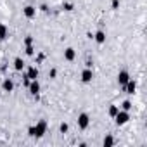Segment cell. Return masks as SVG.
<instances>
[{"mask_svg":"<svg viewBox=\"0 0 147 147\" xmlns=\"http://www.w3.org/2000/svg\"><path fill=\"white\" fill-rule=\"evenodd\" d=\"M9 36V30L5 24H0V40H5Z\"/></svg>","mask_w":147,"mask_h":147,"instance_id":"obj_12","label":"cell"},{"mask_svg":"<svg viewBox=\"0 0 147 147\" xmlns=\"http://www.w3.org/2000/svg\"><path fill=\"white\" fill-rule=\"evenodd\" d=\"M113 144H114V138H113L111 135H107V137L104 138V145H106V147H111Z\"/></svg>","mask_w":147,"mask_h":147,"instance_id":"obj_15","label":"cell"},{"mask_svg":"<svg viewBox=\"0 0 147 147\" xmlns=\"http://www.w3.org/2000/svg\"><path fill=\"white\" fill-rule=\"evenodd\" d=\"M59 130H61V133H66V131L69 130V126H67V123H61V126H59Z\"/></svg>","mask_w":147,"mask_h":147,"instance_id":"obj_18","label":"cell"},{"mask_svg":"<svg viewBox=\"0 0 147 147\" xmlns=\"http://www.w3.org/2000/svg\"><path fill=\"white\" fill-rule=\"evenodd\" d=\"M88 125H90L88 114H87V113H82V114L78 116V126H80L82 130H85V128H88Z\"/></svg>","mask_w":147,"mask_h":147,"instance_id":"obj_3","label":"cell"},{"mask_svg":"<svg viewBox=\"0 0 147 147\" xmlns=\"http://www.w3.org/2000/svg\"><path fill=\"white\" fill-rule=\"evenodd\" d=\"M121 107H123V111H130V109H131V102H130V100H125V102L121 104Z\"/></svg>","mask_w":147,"mask_h":147,"instance_id":"obj_17","label":"cell"},{"mask_svg":"<svg viewBox=\"0 0 147 147\" xmlns=\"http://www.w3.org/2000/svg\"><path fill=\"white\" fill-rule=\"evenodd\" d=\"M14 67H16V71H23L24 62H23V59H21V57H16V59H14Z\"/></svg>","mask_w":147,"mask_h":147,"instance_id":"obj_14","label":"cell"},{"mask_svg":"<svg viewBox=\"0 0 147 147\" xmlns=\"http://www.w3.org/2000/svg\"><path fill=\"white\" fill-rule=\"evenodd\" d=\"M31 43H33V38L31 36H26L24 38V45H31Z\"/></svg>","mask_w":147,"mask_h":147,"instance_id":"obj_20","label":"cell"},{"mask_svg":"<svg viewBox=\"0 0 147 147\" xmlns=\"http://www.w3.org/2000/svg\"><path fill=\"white\" fill-rule=\"evenodd\" d=\"M118 111H119V107H118V106H111V107H109V116H113V118H114V116L118 114Z\"/></svg>","mask_w":147,"mask_h":147,"instance_id":"obj_16","label":"cell"},{"mask_svg":"<svg viewBox=\"0 0 147 147\" xmlns=\"http://www.w3.org/2000/svg\"><path fill=\"white\" fill-rule=\"evenodd\" d=\"M26 75H28L30 80H36V78H38V69H36V67H28Z\"/></svg>","mask_w":147,"mask_h":147,"instance_id":"obj_10","label":"cell"},{"mask_svg":"<svg viewBox=\"0 0 147 147\" xmlns=\"http://www.w3.org/2000/svg\"><path fill=\"white\" fill-rule=\"evenodd\" d=\"M118 5H119V0H113V9H118Z\"/></svg>","mask_w":147,"mask_h":147,"instance_id":"obj_23","label":"cell"},{"mask_svg":"<svg viewBox=\"0 0 147 147\" xmlns=\"http://www.w3.org/2000/svg\"><path fill=\"white\" fill-rule=\"evenodd\" d=\"M128 80H130V75H128L126 71H121L119 75H118V83H119L121 87H125V83H126Z\"/></svg>","mask_w":147,"mask_h":147,"instance_id":"obj_8","label":"cell"},{"mask_svg":"<svg viewBox=\"0 0 147 147\" xmlns=\"http://www.w3.org/2000/svg\"><path fill=\"white\" fill-rule=\"evenodd\" d=\"M75 57H76V52H75V49H66L64 50V59L66 61H75Z\"/></svg>","mask_w":147,"mask_h":147,"instance_id":"obj_9","label":"cell"},{"mask_svg":"<svg viewBox=\"0 0 147 147\" xmlns=\"http://www.w3.org/2000/svg\"><path fill=\"white\" fill-rule=\"evenodd\" d=\"M26 54H28V55H33V54H35V49H33L31 45H26Z\"/></svg>","mask_w":147,"mask_h":147,"instance_id":"obj_19","label":"cell"},{"mask_svg":"<svg viewBox=\"0 0 147 147\" xmlns=\"http://www.w3.org/2000/svg\"><path fill=\"white\" fill-rule=\"evenodd\" d=\"M94 38H95L97 43H104V42H106V33H104V31H97Z\"/></svg>","mask_w":147,"mask_h":147,"instance_id":"obj_13","label":"cell"},{"mask_svg":"<svg viewBox=\"0 0 147 147\" xmlns=\"http://www.w3.org/2000/svg\"><path fill=\"white\" fill-rule=\"evenodd\" d=\"M64 11H73V4H64Z\"/></svg>","mask_w":147,"mask_h":147,"instance_id":"obj_22","label":"cell"},{"mask_svg":"<svg viewBox=\"0 0 147 147\" xmlns=\"http://www.w3.org/2000/svg\"><path fill=\"white\" fill-rule=\"evenodd\" d=\"M23 12H24V16H26L28 19H31V18L36 16V9H35L33 5H26V7L23 9Z\"/></svg>","mask_w":147,"mask_h":147,"instance_id":"obj_7","label":"cell"},{"mask_svg":"<svg viewBox=\"0 0 147 147\" xmlns=\"http://www.w3.org/2000/svg\"><path fill=\"white\" fill-rule=\"evenodd\" d=\"M47 131V123L42 119V121H38L36 123V126H31L30 130H28V133H30V137H36V138H40V137H43V133Z\"/></svg>","mask_w":147,"mask_h":147,"instance_id":"obj_1","label":"cell"},{"mask_svg":"<svg viewBox=\"0 0 147 147\" xmlns=\"http://www.w3.org/2000/svg\"><path fill=\"white\" fill-rule=\"evenodd\" d=\"M55 75H57L55 69H50V71H49V76H50V78H55Z\"/></svg>","mask_w":147,"mask_h":147,"instance_id":"obj_21","label":"cell"},{"mask_svg":"<svg viewBox=\"0 0 147 147\" xmlns=\"http://www.w3.org/2000/svg\"><path fill=\"white\" fill-rule=\"evenodd\" d=\"M28 88H30V94H31V95L38 97V92H40V83H38V80H31L30 85H28Z\"/></svg>","mask_w":147,"mask_h":147,"instance_id":"obj_4","label":"cell"},{"mask_svg":"<svg viewBox=\"0 0 147 147\" xmlns=\"http://www.w3.org/2000/svg\"><path fill=\"white\" fill-rule=\"evenodd\" d=\"M92 80H94V73H92V69H90V67L83 69V73H82V82H83V83H90Z\"/></svg>","mask_w":147,"mask_h":147,"instance_id":"obj_5","label":"cell"},{"mask_svg":"<svg viewBox=\"0 0 147 147\" xmlns=\"http://www.w3.org/2000/svg\"><path fill=\"white\" fill-rule=\"evenodd\" d=\"M114 119H116V125H125V123H128L130 114H128V111H118V114L114 116Z\"/></svg>","mask_w":147,"mask_h":147,"instance_id":"obj_2","label":"cell"},{"mask_svg":"<svg viewBox=\"0 0 147 147\" xmlns=\"http://www.w3.org/2000/svg\"><path fill=\"white\" fill-rule=\"evenodd\" d=\"M2 88L5 90V92H12L14 90V83H12V80H4V83H2Z\"/></svg>","mask_w":147,"mask_h":147,"instance_id":"obj_11","label":"cell"},{"mask_svg":"<svg viewBox=\"0 0 147 147\" xmlns=\"http://www.w3.org/2000/svg\"><path fill=\"white\" fill-rule=\"evenodd\" d=\"M135 90H137V83H135L133 80H128V82L125 83V92H126V94H130V95H133V94H135Z\"/></svg>","mask_w":147,"mask_h":147,"instance_id":"obj_6","label":"cell"}]
</instances>
